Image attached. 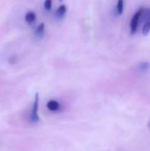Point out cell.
I'll use <instances>...</instances> for the list:
<instances>
[{"label":"cell","mask_w":150,"mask_h":151,"mask_svg":"<svg viewBox=\"0 0 150 151\" xmlns=\"http://www.w3.org/2000/svg\"><path fill=\"white\" fill-rule=\"evenodd\" d=\"M144 12H145V8L144 7H141L133 15L131 22H130V30H131L132 34L136 33V31H137V29L139 27V25H140V21L141 20V19L143 17Z\"/></svg>","instance_id":"6da1fadb"},{"label":"cell","mask_w":150,"mask_h":151,"mask_svg":"<svg viewBox=\"0 0 150 151\" xmlns=\"http://www.w3.org/2000/svg\"><path fill=\"white\" fill-rule=\"evenodd\" d=\"M140 72H148L150 68V64L149 62H141L137 66Z\"/></svg>","instance_id":"ba28073f"},{"label":"cell","mask_w":150,"mask_h":151,"mask_svg":"<svg viewBox=\"0 0 150 151\" xmlns=\"http://www.w3.org/2000/svg\"><path fill=\"white\" fill-rule=\"evenodd\" d=\"M124 8H125V3L123 0H119L117 3V6H116V11L118 15H121L124 12Z\"/></svg>","instance_id":"9c48e42d"},{"label":"cell","mask_w":150,"mask_h":151,"mask_svg":"<svg viewBox=\"0 0 150 151\" xmlns=\"http://www.w3.org/2000/svg\"><path fill=\"white\" fill-rule=\"evenodd\" d=\"M44 33H45V25H44V23H41L35 28V30H34V35L37 38H42V37H43Z\"/></svg>","instance_id":"8992f818"},{"label":"cell","mask_w":150,"mask_h":151,"mask_svg":"<svg viewBox=\"0 0 150 151\" xmlns=\"http://www.w3.org/2000/svg\"><path fill=\"white\" fill-rule=\"evenodd\" d=\"M39 111V95L36 93L34 96V100L32 105V110L29 115V120L32 123H38L40 121V117L38 115Z\"/></svg>","instance_id":"7a4b0ae2"},{"label":"cell","mask_w":150,"mask_h":151,"mask_svg":"<svg viewBox=\"0 0 150 151\" xmlns=\"http://www.w3.org/2000/svg\"><path fill=\"white\" fill-rule=\"evenodd\" d=\"M142 18L145 19V22H144V25L142 27V35H147L150 32V9L149 8L145 9Z\"/></svg>","instance_id":"3957f363"},{"label":"cell","mask_w":150,"mask_h":151,"mask_svg":"<svg viewBox=\"0 0 150 151\" xmlns=\"http://www.w3.org/2000/svg\"><path fill=\"white\" fill-rule=\"evenodd\" d=\"M67 12V7L65 4H60L56 10V17L57 19H63Z\"/></svg>","instance_id":"5b68a950"},{"label":"cell","mask_w":150,"mask_h":151,"mask_svg":"<svg viewBox=\"0 0 150 151\" xmlns=\"http://www.w3.org/2000/svg\"><path fill=\"white\" fill-rule=\"evenodd\" d=\"M43 6L46 11H50L51 7H52V2L50 0H46L43 4Z\"/></svg>","instance_id":"30bf717a"},{"label":"cell","mask_w":150,"mask_h":151,"mask_svg":"<svg viewBox=\"0 0 150 151\" xmlns=\"http://www.w3.org/2000/svg\"><path fill=\"white\" fill-rule=\"evenodd\" d=\"M25 20L27 23L28 24H33L35 20H36V14L34 12H27L26 13V16H25Z\"/></svg>","instance_id":"52a82bcc"},{"label":"cell","mask_w":150,"mask_h":151,"mask_svg":"<svg viewBox=\"0 0 150 151\" xmlns=\"http://www.w3.org/2000/svg\"><path fill=\"white\" fill-rule=\"evenodd\" d=\"M149 128H150V122L149 123Z\"/></svg>","instance_id":"8fae6325"},{"label":"cell","mask_w":150,"mask_h":151,"mask_svg":"<svg viewBox=\"0 0 150 151\" xmlns=\"http://www.w3.org/2000/svg\"><path fill=\"white\" fill-rule=\"evenodd\" d=\"M46 106H47V109L51 112H58L61 111V108H62L60 103L57 100H50L47 103Z\"/></svg>","instance_id":"277c9868"}]
</instances>
